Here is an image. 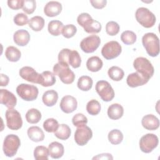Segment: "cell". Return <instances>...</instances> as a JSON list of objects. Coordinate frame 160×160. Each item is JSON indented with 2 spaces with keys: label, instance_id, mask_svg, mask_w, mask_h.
I'll return each mask as SVG.
<instances>
[{
  "label": "cell",
  "instance_id": "cell-1",
  "mask_svg": "<svg viewBox=\"0 0 160 160\" xmlns=\"http://www.w3.org/2000/svg\"><path fill=\"white\" fill-rule=\"evenodd\" d=\"M77 22L88 33H98L102 28L101 23L93 19L87 12L80 14L77 18Z\"/></svg>",
  "mask_w": 160,
  "mask_h": 160
},
{
  "label": "cell",
  "instance_id": "cell-2",
  "mask_svg": "<svg viewBox=\"0 0 160 160\" xmlns=\"http://www.w3.org/2000/svg\"><path fill=\"white\" fill-rule=\"evenodd\" d=\"M142 43L147 53L151 57H156L159 53V39L153 32L146 33L142 38Z\"/></svg>",
  "mask_w": 160,
  "mask_h": 160
},
{
  "label": "cell",
  "instance_id": "cell-3",
  "mask_svg": "<svg viewBox=\"0 0 160 160\" xmlns=\"http://www.w3.org/2000/svg\"><path fill=\"white\" fill-rule=\"evenodd\" d=\"M134 68L136 72L142 75L144 78L149 80L154 74V69L151 62L146 58L138 57L133 62Z\"/></svg>",
  "mask_w": 160,
  "mask_h": 160
},
{
  "label": "cell",
  "instance_id": "cell-4",
  "mask_svg": "<svg viewBox=\"0 0 160 160\" xmlns=\"http://www.w3.org/2000/svg\"><path fill=\"white\" fill-rule=\"evenodd\" d=\"M135 17L137 21L146 28L152 27L156 21L155 15L148 8L144 7L139 8L136 10Z\"/></svg>",
  "mask_w": 160,
  "mask_h": 160
},
{
  "label": "cell",
  "instance_id": "cell-5",
  "mask_svg": "<svg viewBox=\"0 0 160 160\" xmlns=\"http://www.w3.org/2000/svg\"><path fill=\"white\" fill-rule=\"evenodd\" d=\"M21 145L19 138L15 134H10L5 137L3 142L2 150L4 154L9 158L13 157Z\"/></svg>",
  "mask_w": 160,
  "mask_h": 160
},
{
  "label": "cell",
  "instance_id": "cell-6",
  "mask_svg": "<svg viewBox=\"0 0 160 160\" xmlns=\"http://www.w3.org/2000/svg\"><path fill=\"white\" fill-rule=\"evenodd\" d=\"M53 73L58 76L63 83L66 84L72 83L75 79V74L69 66H65L59 62L54 64Z\"/></svg>",
  "mask_w": 160,
  "mask_h": 160
},
{
  "label": "cell",
  "instance_id": "cell-7",
  "mask_svg": "<svg viewBox=\"0 0 160 160\" xmlns=\"http://www.w3.org/2000/svg\"><path fill=\"white\" fill-rule=\"evenodd\" d=\"M16 92L23 100L32 101L38 98L39 91L38 88L34 85L22 83L17 86Z\"/></svg>",
  "mask_w": 160,
  "mask_h": 160
},
{
  "label": "cell",
  "instance_id": "cell-8",
  "mask_svg": "<svg viewBox=\"0 0 160 160\" xmlns=\"http://www.w3.org/2000/svg\"><path fill=\"white\" fill-rule=\"evenodd\" d=\"M96 91L102 101L109 102L114 98V91L111 84L106 81L101 80L96 82Z\"/></svg>",
  "mask_w": 160,
  "mask_h": 160
},
{
  "label": "cell",
  "instance_id": "cell-9",
  "mask_svg": "<svg viewBox=\"0 0 160 160\" xmlns=\"http://www.w3.org/2000/svg\"><path fill=\"white\" fill-rule=\"evenodd\" d=\"M122 51V47L116 41H111L106 43L101 49L102 56L108 60L117 58Z\"/></svg>",
  "mask_w": 160,
  "mask_h": 160
},
{
  "label": "cell",
  "instance_id": "cell-10",
  "mask_svg": "<svg viewBox=\"0 0 160 160\" xmlns=\"http://www.w3.org/2000/svg\"><path fill=\"white\" fill-rule=\"evenodd\" d=\"M159 139L156 135L148 133L142 136L139 140V148L142 152L149 153L152 151L158 145Z\"/></svg>",
  "mask_w": 160,
  "mask_h": 160
},
{
  "label": "cell",
  "instance_id": "cell-11",
  "mask_svg": "<svg viewBox=\"0 0 160 160\" xmlns=\"http://www.w3.org/2000/svg\"><path fill=\"white\" fill-rule=\"evenodd\" d=\"M6 124L11 130H18L22 126V119L20 113L14 109H8L5 114Z\"/></svg>",
  "mask_w": 160,
  "mask_h": 160
},
{
  "label": "cell",
  "instance_id": "cell-12",
  "mask_svg": "<svg viewBox=\"0 0 160 160\" xmlns=\"http://www.w3.org/2000/svg\"><path fill=\"white\" fill-rule=\"evenodd\" d=\"M100 44V38L97 35L92 34L84 38L81 41L80 48L86 53H92L98 48Z\"/></svg>",
  "mask_w": 160,
  "mask_h": 160
},
{
  "label": "cell",
  "instance_id": "cell-13",
  "mask_svg": "<svg viewBox=\"0 0 160 160\" xmlns=\"http://www.w3.org/2000/svg\"><path fill=\"white\" fill-rule=\"evenodd\" d=\"M92 137L91 129L85 125L77 128L74 133V141L79 146H84Z\"/></svg>",
  "mask_w": 160,
  "mask_h": 160
},
{
  "label": "cell",
  "instance_id": "cell-14",
  "mask_svg": "<svg viewBox=\"0 0 160 160\" xmlns=\"http://www.w3.org/2000/svg\"><path fill=\"white\" fill-rule=\"evenodd\" d=\"M19 74L24 80L32 83L40 84L41 74L37 72L35 69L29 66H24L20 69Z\"/></svg>",
  "mask_w": 160,
  "mask_h": 160
},
{
  "label": "cell",
  "instance_id": "cell-15",
  "mask_svg": "<svg viewBox=\"0 0 160 160\" xmlns=\"http://www.w3.org/2000/svg\"><path fill=\"white\" fill-rule=\"evenodd\" d=\"M59 106L62 112L69 114L74 112L77 109L78 102L74 97L66 95L61 99Z\"/></svg>",
  "mask_w": 160,
  "mask_h": 160
},
{
  "label": "cell",
  "instance_id": "cell-16",
  "mask_svg": "<svg viewBox=\"0 0 160 160\" xmlns=\"http://www.w3.org/2000/svg\"><path fill=\"white\" fill-rule=\"evenodd\" d=\"M0 103L8 109L14 108L17 104V98L15 95L8 89H0Z\"/></svg>",
  "mask_w": 160,
  "mask_h": 160
},
{
  "label": "cell",
  "instance_id": "cell-17",
  "mask_svg": "<svg viewBox=\"0 0 160 160\" xmlns=\"http://www.w3.org/2000/svg\"><path fill=\"white\" fill-rule=\"evenodd\" d=\"M149 80L138 72L129 74L126 79L127 84L131 88H136L146 84Z\"/></svg>",
  "mask_w": 160,
  "mask_h": 160
},
{
  "label": "cell",
  "instance_id": "cell-18",
  "mask_svg": "<svg viewBox=\"0 0 160 160\" xmlns=\"http://www.w3.org/2000/svg\"><path fill=\"white\" fill-rule=\"evenodd\" d=\"M141 124L144 128L147 130H156L159 126V120L154 115L150 114L143 116L141 120Z\"/></svg>",
  "mask_w": 160,
  "mask_h": 160
},
{
  "label": "cell",
  "instance_id": "cell-19",
  "mask_svg": "<svg viewBox=\"0 0 160 160\" xmlns=\"http://www.w3.org/2000/svg\"><path fill=\"white\" fill-rule=\"evenodd\" d=\"M62 4L58 1H49L44 8V12L48 17H54L60 14L62 11Z\"/></svg>",
  "mask_w": 160,
  "mask_h": 160
},
{
  "label": "cell",
  "instance_id": "cell-20",
  "mask_svg": "<svg viewBox=\"0 0 160 160\" xmlns=\"http://www.w3.org/2000/svg\"><path fill=\"white\" fill-rule=\"evenodd\" d=\"M14 42L19 46H26L30 40V34L25 29H19L16 31L13 36Z\"/></svg>",
  "mask_w": 160,
  "mask_h": 160
},
{
  "label": "cell",
  "instance_id": "cell-21",
  "mask_svg": "<svg viewBox=\"0 0 160 160\" xmlns=\"http://www.w3.org/2000/svg\"><path fill=\"white\" fill-rule=\"evenodd\" d=\"M48 149L50 156L53 159H59L61 158L64 152L63 145L57 141L50 143L48 146Z\"/></svg>",
  "mask_w": 160,
  "mask_h": 160
},
{
  "label": "cell",
  "instance_id": "cell-22",
  "mask_svg": "<svg viewBox=\"0 0 160 160\" xmlns=\"http://www.w3.org/2000/svg\"><path fill=\"white\" fill-rule=\"evenodd\" d=\"M124 114L123 107L118 104L114 103L110 105L108 109V116L112 120L120 119Z\"/></svg>",
  "mask_w": 160,
  "mask_h": 160
},
{
  "label": "cell",
  "instance_id": "cell-23",
  "mask_svg": "<svg viewBox=\"0 0 160 160\" xmlns=\"http://www.w3.org/2000/svg\"><path fill=\"white\" fill-rule=\"evenodd\" d=\"M27 134L29 138L36 142L42 141L44 139V133L38 126H31L29 128Z\"/></svg>",
  "mask_w": 160,
  "mask_h": 160
},
{
  "label": "cell",
  "instance_id": "cell-24",
  "mask_svg": "<svg viewBox=\"0 0 160 160\" xmlns=\"http://www.w3.org/2000/svg\"><path fill=\"white\" fill-rule=\"evenodd\" d=\"M58 99V92L53 89L48 90L44 92L42 100L43 103L48 107H52L55 105Z\"/></svg>",
  "mask_w": 160,
  "mask_h": 160
},
{
  "label": "cell",
  "instance_id": "cell-25",
  "mask_svg": "<svg viewBox=\"0 0 160 160\" xmlns=\"http://www.w3.org/2000/svg\"><path fill=\"white\" fill-rule=\"evenodd\" d=\"M102 61L98 56H92L88 58L86 62L87 69L91 72H98L102 67Z\"/></svg>",
  "mask_w": 160,
  "mask_h": 160
},
{
  "label": "cell",
  "instance_id": "cell-26",
  "mask_svg": "<svg viewBox=\"0 0 160 160\" xmlns=\"http://www.w3.org/2000/svg\"><path fill=\"white\" fill-rule=\"evenodd\" d=\"M40 84L44 87H49L54 85L56 82V77L54 73L49 71H43L41 74Z\"/></svg>",
  "mask_w": 160,
  "mask_h": 160
},
{
  "label": "cell",
  "instance_id": "cell-27",
  "mask_svg": "<svg viewBox=\"0 0 160 160\" xmlns=\"http://www.w3.org/2000/svg\"><path fill=\"white\" fill-rule=\"evenodd\" d=\"M63 24L59 20H52L48 23V32L52 36H58L62 33L63 29Z\"/></svg>",
  "mask_w": 160,
  "mask_h": 160
},
{
  "label": "cell",
  "instance_id": "cell-28",
  "mask_svg": "<svg viewBox=\"0 0 160 160\" xmlns=\"http://www.w3.org/2000/svg\"><path fill=\"white\" fill-rule=\"evenodd\" d=\"M5 56L8 61L11 62H17L21 58V52L17 48L10 46L6 48Z\"/></svg>",
  "mask_w": 160,
  "mask_h": 160
},
{
  "label": "cell",
  "instance_id": "cell-29",
  "mask_svg": "<svg viewBox=\"0 0 160 160\" xmlns=\"http://www.w3.org/2000/svg\"><path fill=\"white\" fill-rule=\"evenodd\" d=\"M71 129L68 125L66 124H61L59 125L58 129L54 132V136L61 139L66 140L71 136Z\"/></svg>",
  "mask_w": 160,
  "mask_h": 160
},
{
  "label": "cell",
  "instance_id": "cell-30",
  "mask_svg": "<svg viewBox=\"0 0 160 160\" xmlns=\"http://www.w3.org/2000/svg\"><path fill=\"white\" fill-rule=\"evenodd\" d=\"M44 19L42 17L36 16L31 18L28 22L29 26L34 31H40L44 26Z\"/></svg>",
  "mask_w": 160,
  "mask_h": 160
},
{
  "label": "cell",
  "instance_id": "cell-31",
  "mask_svg": "<svg viewBox=\"0 0 160 160\" xmlns=\"http://www.w3.org/2000/svg\"><path fill=\"white\" fill-rule=\"evenodd\" d=\"M92 84L93 81L91 77L88 76H82L79 78L77 86L80 90L88 91L91 89Z\"/></svg>",
  "mask_w": 160,
  "mask_h": 160
},
{
  "label": "cell",
  "instance_id": "cell-32",
  "mask_svg": "<svg viewBox=\"0 0 160 160\" xmlns=\"http://www.w3.org/2000/svg\"><path fill=\"white\" fill-rule=\"evenodd\" d=\"M41 119V112L35 108L29 109L26 114V119L27 122L31 124H36Z\"/></svg>",
  "mask_w": 160,
  "mask_h": 160
},
{
  "label": "cell",
  "instance_id": "cell-33",
  "mask_svg": "<svg viewBox=\"0 0 160 160\" xmlns=\"http://www.w3.org/2000/svg\"><path fill=\"white\" fill-rule=\"evenodd\" d=\"M109 77L114 81H121L124 76V71L118 66H112L111 67L108 71Z\"/></svg>",
  "mask_w": 160,
  "mask_h": 160
},
{
  "label": "cell",
  "instance_id": "cell-34",
  "mask_svg": "<svg viewBox=\"0 0 160 160\" xmlns=\"http://www.w3.org/2000/svg\"><path fill=\"white\" fill-rule=\"evenodd\" d=\"M49 155L48 148L44 146H38L34 150V157L36 160H48Z\"/></svg>",
  "mask_w": 160,
  "mask_h": 160
},
{
  "label": "cell",
  "instance_id": "cell-35",
  "mask_svg": "<svg viewBox=\"0 0 160 160\" xmlns=\"http://www.w3.org/2000/svg\"><path fill=\"white\" fill-rule=\"evenodd\" d=\"M108 140L114 145L120 144L123 139V134L119 129H112L108 133Z\"/></svg>",
  "mask_w": 160,
  "mask_h": 160
},
{
  "label": "cell",
  "instance_id": "cell-36",
  "mask_svg": "<svg viewBox=\"0 0 160 160\" xmlns=\"http://www.w3.org/2000/svg\"><path fill=\"white\" fill-rule=\"evenodd\" d=\"M101 106L100 103L96 99L90 100L86 104V111L90 115L96 116L100 112Z\"/></svg>",
  "mask_w": 160,
  "mask_h": 160
},
{
  "label": "cell",
  "instance_id": "cell-37",
  "mask_svg": "<svg viewBox=\"0 0 160 160\" xmlns=\"http://www.w3.org/2000/svg\"><path fill=\"white\" fill-rule=\"evenodd\" d=\"M69 65L73 68H78L81 66V58L79 52L76 50H71L68 59Z\"/></svg>",
  "mask_w": 160,
  "mask_h": 160
},
{
  "label": "cell",
  "instance_id": "cell-38",
  "mask_svg": "<svg viewBox=\"0 0 160 160\" xmlns=\"http://www.w3.org/2000/svg\"><path fill=\"white\" fill-rule=\"evenodd\" d=\"M137 39L136 34L131 31H125L121 34V40L126 45L134 44Z\"/></svg>",
  "mask_w": 160,
  "mask_h": 160
},
{
  "label": "cell",
  "instance_id": "cell-39",
  "mask_svg": "<svg viewBox=\"0 0 160 160\" xmlns=\"http://www.w3.org/2000/svg\"><path fill=\"white\" fill-rule=\"evenodd\" d=\"M58 121L54 118H48L43 122V128L48 132H54L59 127Z\"/></svg>",
  "mask_w": 160,
  "mask_h": 160
},
{
  "label": "cell",
  "instance_id": "cell-40",
  "mask_svg": "<svg viewBox=\"0 0 160 160\" xmlns=\"http://www.w3.org/2000/svg\"><path fill=\"white\" fill-rule=\"evenodd\" d=\"M72 122L73 125L77 128L86 125L88 123V119L82 113H77L72 118Z\"/></svg>",
  "mask_w": 160,
  "mask_h": 160
},
{
  "label": "cell",
  "instance_id": "cell-41",
  "mask_svg": "<svg viewBox=\"0 0 160 160\" xmlns=\"http://www.w3.org/2000/svg\"><path fill=\"white\" fill-rule=\"evenodd\" d=\"M120 29L119 25L115 21H109L106 25V31L108 34L110 36L116 35Z\"/></svg>",
  "mask_w": 160,
  "mask_h": 160
},
{
  "label": "cell",
  "instance_id": "cell-42",
  "mask_svg": "<svg viewBox=\"0 0 160 160\" xmlns=\"http://www.w3.org/2000/svg\"><path fill=\"white\" fill-rule=\"evenodd\" d=\"M70 52L71 49L68 48H64L61 50L58 54V62L65 66H69L68 59Z\"/></svg>",
  "mask_w": 160,
  "mask_h": 160
},
{
  "label": "cell",
  "instance_id": "cell-43",
  "mask_svg": "<svg viewBox=\"0 0 160 160\" xmlns=\"http://www.w3.org/2000/svg\"><path fill=\"white\" fill-rule=\"evenodd\" d=\"M76 32H77L76 27L74 24H70L64 26L62 31V34L64 38H71L76 34Z\"/></svg>",
  "mask_w": 160,
  "mask_h": 160
},
{
  "label": "cell",
  "instance_id": "cell-44",
  "mask_svg": "<svg viewBox=\"0 0 160 160\" xmlns=\"http://www.w3.org/2000/svg\"><path fill=\"white\" fill-rule=\"evenodd\" d=\"M36 8V2L34 0H24L22 10L28 14L34 12Z\"/></svg>",
  "mask_w": 160,
  "mask_h": 160
},
{
  "label": "cell",
  "instance_id": "cell-45",
  "mask_svg": "<svg viewBox=\"0 0 160 160\" xmlns=\"http://www.w3.org/2000/svg\"><path fill=\"white\" fill-rule=\"evenodd\" d=\"M13 20H14V22L17 26H19L26 25L29 22L28 16L22 12L18 13L16 15H15Z\"/></svg>",
  "mask_w": 160,
  "mask_h": 160
},
{
  "label": "cell",
  "instance_id": "cell-46",
  "mask_svg": "<svg viewBox=\"0 0 160 160\" xmlns=\"http://www.w3.org/2000/svg\"><path fill=\"white\" fill-rule=\"evenodd\" d=\"M24 0H8V5L12 9L17 10L22 8Z\"/></svg>",
  "mask_w": 160,
  "mask_h": 160
},
{
  "label": "cell",
  "instance_id": "cell-47",
  "mask_svg": "<svg viewBox=\"0 0 160 160\" xmlns=\"http://www.w3.org/2000/svg\"><path fill=\"white\" fill-rule=\"evenodd\" d=\"M90 2L92 7L96 9H102L106 5V0H91Z\"/></svg>",
  "mask_w": 160,
  "mask_h": 160
},
{
  "label": "cell",
  "instance_id": "cell-48",
  "mask_svg": "<svg viewBox=\"0 0 160 160\" xmlns=\"http://www.w3.org/2000/svg\"><path fill=\"white\" fill-rule=\"evenodd\" d=\"M112 155L109 153H102L92 158V159H112Z\"/></svg>",
  "mask_w": 160,
  "mask_h": 160
},
{
  "label": "cell",
  "instance_id": "cell-49",
  "mask_svg": "<svg viewBox=\"0 0 160 160\" xmlns=\"http://www.w3.org/2000/svg\"><path fill=\"white\" fill-rule=\"evenodd\" d=\"M0 77H1V86H6L8 83H9V77L6 75V74H4L2 73H1L0 74Z\"/></svg>",
  "mask_w": 160,
  "mask_h": 160
}]
</instances>
